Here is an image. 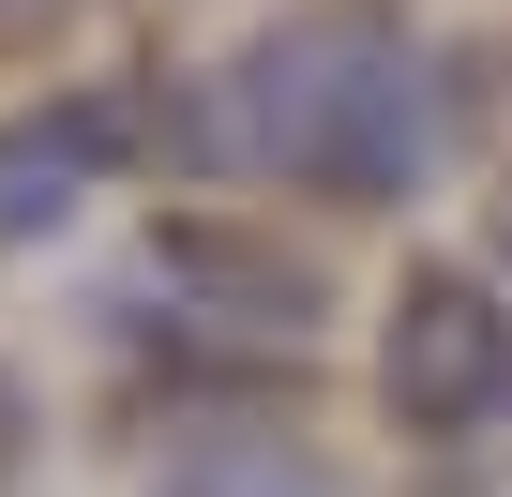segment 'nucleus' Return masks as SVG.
Masks as SVG:
<instances>
[{
    "instance_id": "5",
    "label": "nucleus",
    "mask_w": 512,
    "mask_h": 497,
    "mask_svg": "<svg viewBox=\"0 0 512 497\" xmlns=\"http://www.w3.org/2000/svg\"><path fill=\"white\" fill-rule=\"evenodd\" d=\"M166 497H332V467L302 437H272V422H226V437L166 452Z\"/></svg>"
},
{
    "instance_id": "1",
    "label": "nucleus",
    "mask_w": 512,
    "mask_h": 497,
    "mask_svg": "<svg viewBox=\"0 0 512 497\" xmlns=\"http://www.w3.org/2000/svg\"><path fill=\"white\" fill-rule=\"evenodd\" d=\"M196 136H211V166H272V181H317L347 211H392L437 181L452 106L392 16H272L196 91Z\"/></svg>"
},
{
    "instance_id": "6",
    "label": "nucleus",
    "mask_w": 512,
    "mask_h": 497,
    "mask_svg": "<svg viewBox=\"0 0 512 497\" xmlns=\"http://www.w3.org/2000/svg\"><path fill=\"white\" fill-rule=\"evenodd\" d=\"M0 16H61V0H0Z\"/></svg>"
},
{
    "instance_id": "3",
    "label": "nucleus",
    "mask_w": 512,
    "mask_h": 497,
    "mask_svg": "<svg viewBox=\"0 0 512 497\" xmlns=\"http://www.w3.org/2000/svg\"><path fill=\"white\" fill-rule=\"evenodd\" d=\"M151 272H166L181 302H211V317H256V332H317V287H302V257H272V241L166 226V241H151Z\"/></svg>"
},
{
    "instance_id": "2",
    "label": "nucleus",
    "mask_w": 512,
    "mask_h": 497,
    "mask_svg": "<svg viewBox=\"0 0 512 497\" xmlns=\"http://www.w3.org/2000/svg\"><path fill=\"white\" fill-rule=\"evenodd\" d=\"M377 407L407 437H482L512 422V302L467 272V257H422L377 317Z\"/></svg>"
},
{
    "instance_id": "4",
    "label": "nucleus",
    "mask_w": 512,
    "mask_h": 497,
    "mask_svg": "<svg viewBox=\"0 0 512 497\" xmlns=\"http://www.w3.org/2000/svg\"><path fill=\"white\" fill-rule=\"evenodd\" d=\"M106 166H121V121H106V106H46V121H16V136H0V226H61Z\"/></svg>"
}]
</instances>
